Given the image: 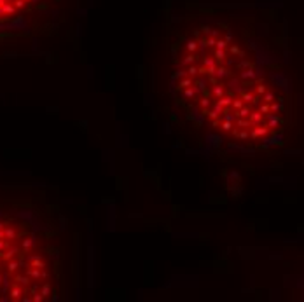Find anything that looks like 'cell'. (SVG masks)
<instances>
[{
	"instance_id": "1",
	"label": "cell",
	"mask_w": 304,
	"mask_h": 302,
	"mask_svg": "<svg viewBox=\"0 0 304 302\" xmlns=\"http://www.w3.org/2000/svg\"><path fill=\"white\" fill-rule=\"evenodd\" d=\"M166 35L171 98L196 127L245 149L280 136L288 96L259 16L187 2L168 16Z\"/></svg>"
},
{
	"instance_id": "2",
	"label": "cell",
	"mask_w": 304,
	"mask_h": 302,
	"mask_svg": "<svg viewBox=\"0 0 304 302\" xmlns=\"http://www.w3.org/2000/svg\"><path fill=\"white\" fill-rule=\"evenodd\" d=\"M70 269L60 206L39 187L0 183V302L63 300Z\"/></svg>"
},
{
	"instance_id": "3",
	"label": "cell",
	"mask_w": 304,
	"mask_h": 302,
	"mask_svg": "<svg viewBox=\"0 0 304 302\" xmlns=\"http://www.w3.org/2000/svg\"><path fill=\"white\" fill-rule=\"evenodd\" d=\"M79 0H0V44L58 35Z\"/></svg>"
}]
</instances>
